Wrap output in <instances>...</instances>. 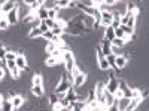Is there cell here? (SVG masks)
I'll return each mask as SVG.
<instances>
[{
  "instance_id": "cell-36",
  "label": "cell",
  "mask_w": 149,
  "mask_h": 111,
  "mask_svg": "<svg viewBox=\"0 0 149 111\" xmlns=\"http://www.w3.org/2000/svg\"><path fill=\"white\" fill-rule=\"evenodd\" d=\"M58 99H60V98H58L55 93H52L51 96H49V104H51V107H52L54 104H57V102H58Z\"/></svg>"
},
{
  "instance_id": "cell-19",
  "label": "cell",
  "mask_w": 149,
  "mask_h": 111,
  "mask_svg": "<svg viewBox=\"0 0 149 111\" xmlns=\"http://www.w3.org/2000/svg\"><path fill=\"white\" fill-rule=\"evenodd\" d=\"M113 39H115V30L112 28V27H107V28L104 30V40L112 42Z\"/></svg>"
},
{
  "instance_id": "cell-10",
  "label": "cell",
  "mask_w": 149,
  "mask_h": 111,
  "mask_svg": "<svg viewBox=\"0 0 149 111\" xmlns=\"http://www.w3.org/2000/svg\"><path fill=\"white\" fill-rule=\"evenodd\" d=\"M64 98H66L70 104H76V101H78V93H76V90H74L73 86L66 92V96H64Z\"/></svg>"
},
{
  "instance_id": "cell-14",
  "label": "cell",
  "mask_w": 149,
  "mask_h": 111,
  "mask_svg": "<svg viewBox=\"0 0 149 111\" xmlns=\"http://www.w3.org/2000/svg\"><path fill=\"white\" fill-rule=\"evenodd\" d=\"M110 47H112L110 42H107V40H104V39H103V42H102V45H100V51H102V53H103L104 56H109V55H112Z\"/></svg>"
},
{
  "instance_id": "cell-35",
  "label": "cell",
  "mask_w": 149,
  "mask_h": 111,
  "mask_svg": "<svg viewBox=\"0 0 149 111\" xmlns=\"http://www.w3.org/2000/svg\"><path fill=\"white\" fill-rule=\"evenodd\" d=\"M95 101V93H94V89H91L88 92V98H86V102H93Z\"/></svg>"
},
{
  "instance_id": "cell-23",
  "label": "cell",
  "mask_w": 149,
  "mask_h": 111,
  "mask_svg": "<svg viewBox=\"0 0 149 111\" xmlns=\"http://www.w3.org/2000/svg\"><path fill=\"white\" fill-rule=\"evenodd\" d=\"M61 59H58V58H54V56H48L46 58V61H45V65L46 67H54V65H57L58 62H60Z\"/></svg>"
},
{
  "instance_id": "cell-43",
  "label": "cell",
  "mask_w": 149,
  "mask_h": 111,
  "mask_svg": "<svg viewBox=\"0 0 149 111\" xmlns=\"http://www.w3.org/2000/svg\"><path fill=\"white\" fill-rule=\"evenodd\" d=\"M106 111H119V110H118V105H116V102H115L113 105L107 107V108H106Z\"/></svg>"
},
{
  "instance_id": "cell-31",
  "label": "cell",
  "mask_w": 149,
  "mask_h": 111,
  "mask_svg": "<svg viewBox=\"0 0 149 111\" xmlns=\"http://www.w3.org/2000/svg\"><path fill=\"white\" fill-rule=\"evenodd\" d=\"M110 45H112V46H115V47H118V49H121L124 45H125V42L121 40V39H116V37H115V39L110 42Z\"/></svg>"
},
{
  "instance_id": "cell-1",
  "label": "cell",
  "mask_w": 149,
  "mask_h": 111,
  "mask_svg": "<svg viewBox=\"0 0 149 111\" xmlns=\"http://www.w3.org/2000/svg\"><path fill=\"white\" fill-rule=\"evenodd\" d=\"M86 31L88 30L85 28L84 22H82V14L72 18V19H69L67 24H66V28H64V33H67L70 36H82Z\"/></svg>"
},
{
  "instance_id": "cell-42",
  "label": "cell",
  "mask_w": 149,
  "mask_h": 111,
  "mask_svg": "<svg viewBox=\"0 0 149 111\" xmlns=\"http://www.w3.org/2000/svg\"><path fill=\"white\" fill-rule=\"evenodd\" d=\"M39 30H40V31H42V34H43V33H46V31H48V27H46V25H45V22H43V21H42V22H40V25H39Z\"/></svg>"
},
{
  "instance_id": "cell-8",
  "label": "cell",
  "mask_w": 149,
  "mask_h": 111,
  "mask_svg": "<svg viewBox=\"0 0 149 111\" xmlns=\"http://www.w3.org/2000/svg\"><path fill=\"white\" fill-rule=\"evenodd\" d=\"M15 6H17V2H14V0H5L2 3V6H0V12H2L3 15H8Z\"/></svg>"
},
{
  "instance_id": "cell-16",
  "label": "cell",
  "mask_w": 149,
  "mask_h": 111,
  "mask_svg": "<svg viewBox=\"0 0 149 111\" xmlns=\"http://www.w3.org/2000/svg\"><path fill=\"white\" fill-rule=\"evenodd\" d=\"M94 93H95V99H98V98H102V96L104 95V83H103V82H98V83L95 84Z\"/></svg>"
},
{
  "instance_id": "cell-46",
  "label": "cell",
  "mask_w": 149,
  "mask_h": 111,
  "mask_svg": "<svg viewBox=\"0 0 149 111\" xmlns=\"http://www.w3.org/2000/svg\"><path fill=\"white\" fill-rule=\"evenodd\" d=\"M3 102H5V98H3V95H0V107H2Z\"/></svg>"
},
{
  "instance_id": "cell-40",
  "label": "cell",
  "mask_w": 149,
  "mask_h": 111,
  "mask_svg": "<svg viewBox=\"0 0 149 111\" xmlns=\"http://www.w3.org/2000/svg\"><path fill=\"white\" fill-rule=\"evenodd\" d=\"M136 9H137V6H136L134 3H131V2L127 3V12H133V10H136Z\"/></svg>"
},
{
  "instance_id": "cell-39",
  "label": "cell",
  "mask_w": 149,
  "mask_h": 111,
  "mask_svg": "<svg viewBox=\"0 0 149 111\" xmlns=\"http://www.w3.org/2000/svg\"><path fill=\"white\" fill-rule=\"evenodd\" d=\"M5 64H6V67H8V70L10 71L12 68H15L17 65H15V61H5Z\"/></svg>"
},
{
  "instance_id": "cell-25",
  "label": "cell",
  "mask_w": 149,
  "mask_h": 111,
  "mask_svg": "<svg viewBox=\"0 0 149 111\" xmlns=\"http://www.w3.org/2000/svg\"><path fill=\"white\" fill-rule=\"evenodd\" d=\"M31 93L34 95V96H43V88L42 86H33L31 88Z\"/></svg>"
},
{
  "instance_id": "cell-47",
  "label": "cell",
  "mask_w": 149,
  "mask_h": 111,
  "mask_svg": "<svg viewBox=\"0 0 149 111\" xmlns=\"http://www.w3.org/2000/svg\"><path fill=\"white\" fill-rule=\"evenodd\" d=\"M148 96V90H145V92H142V98H146Z\"/></svg>"
},
{
  "instance_id": "cell-24",
  "label": "cell",
  "mask_w": 149,
  "mask_h": 111,
  "mask_svg": "<svg viewBox=\"0 0 149 111\" xmlns=\"http://www.w3.org/2000/svg\"><path fill=\"white\" fill-rule=\"evenodd\" d=\"M0 111H14L10 99H5V102L2 104V107H0Z\"/></svg>"
},
{
  "instance_id": "cell-48",
  "label": "cell",
  "mask_w": 149,
  "mask_h": 111,
  "mask_svg": "<svg viewBox=\"0 0 149 111\" xmlns=\"http://www.w3.org/2000/svg\"><path fill=\"white\" fill-rule=\"evenodd\" d=\"M124 111H137V110H124Z\"/></svg>"
},
{
  "instance_id": "cell-13",
  "label": "cell",
  "mask_w": 149,
  "mask_h": 111,
  "mask_svg": "<svg viewBox=\"0 0 149 111\" xmlns=\"http://www.w3.org/2000/svg\"><path fill=\"white\" fill-rule=\"evenodd\" d=\"M127 56H124V55H118L116 58H115V68L116 70H122L124 67L127 65Z\"/></svg>"
},
{
  "instance_id": "cell-27",
  "label": "cell",
  "mask_w": 149,
  "mask_h": 111,
  "mask_svg": "<svg viewBox=\"0 0 149 111\" xmlns=\"http://www.w3.org/2000/svg\"><path fill=\"white\" fill-rule=\"evenodd\" d=\"M119 28L124 31V34L128 36V37L134 36V28H130V27H127V25H119Z\"/></svg>"
},
{
  "instance_id": "cell-12",
  "label": "cell",
  "mask_w": 149,
  "mask_h": 111,
  "mask_svg": "<svg viewBox=\"0 0 149 111\" xmlns=\"http://www.w3.org/2000/svg\"><path fill=\"white\" fill-rule=\"evenodd\" d=\"M85 80H86V74H79L78 77H74L73 79V82H72V86L74 89H78V88H81V86H84V83H85Z\"/></svg>"
},
{
  "instance_id": "cell-22",
  "label": "cell",
  "mask_w": 149,
  "mask_h": 111,
  "mask_svg": "<svg viewBox=\"0 0 149 111\" xmlns=\"http://www.w3.org/2000/svg\"><path fill=\"white\" fill-rule=\"evenodd\" d=\"M31 83H33V86H42L43 84V79H42V74H34L33 76V79H31Z\"/></svg>"
},
{
  "instance_id": "cell-6",
  "label": "cell",
  "mask_w": 149,
  "mask_h": 111,
  "mask_svg": "<svg viewBox=\"0 0 149 111\" xmlns=\"http://www.w3.org/2000/svg\"><path fill=\"white\" fill-rule=\"evenodd\" d=\"M8 22H9V25H15V24H18L19 21V14H18V6H15L14 9H12L8 15H5Z\"/></svg>"
},
{
  "instance_id": "cell-2",
  "label": "cell",
  "mask_w": 149,
  "mask_h": 111,
  "mask_svg": "<svg viewBox=\"0 0 149 111\" xmlns=\"http://www.w3.org/2000/svg\"><path fill=\"white\" fill-rule=\"evenodd\" d=\"M72 82H73V79H70L67 74H63V76L60 77V82H58V84H57V88H55V95L60 98H64L66 96V92L72 88Z\"/></svg>"
},
{
  "instance_id": "cell-26",
  "label": "cell",
  "mask_w": 149,
  "mask_h": 111,
  "mask_svg": "<svg viewBox=\"0 0 149 111\" xmlns=\"http://www.w3.org/2000/svg\"><path fill=\"white\" fill-rule=\"evenodd\" d=\"M57 16H58V9L57 8H52V9H48V18L49 19H57Z\"/></svg>"
},
{
  "instance_id": "cell-9",
  "label": "cell",
  "mask_w": 149,
  "mask_h": 111,
  "mask_svg": "<svg viewBox=\"0 0 149 111\" xmlns=\"http://www.w3.org/2000/svg\"><path fill=\"white\" fill-rule=\"evenodd\" d=\"M118 90L122 93V96L130 98V95H131V88H128V84L124 80H118Z\"/></svg>"
},
{
  "instance_id": "cell-30",
  "label": "cell",
  "mask_w": 149,
  "mask_h": 111,
  "mask_svg": "<svg viewBox=\"0 0 149 111\" xmlns=\"http://www.w3.org/2000/svg\"><path fill=\"white\" fill-rule=\"evenodd\" d=\"M10 74H12V79H14V80H18L21 77V70L18 67H15V68L10 70Z\"/></svg>"
},
{
  "instance_id": "cell-11",
  "label": "cell",
  "mask_w": 149,
  "mask_h": 111,
  "mask_svg": "<svg viewBox=\"0 0 149 111\" xmlns=\"http://www.w3.org/2000/svg\"><path fill=\"white\" fill-rule=\"evenodd\" d=\"M15 65L22 71V70H27V59H26V56L24 55H21V53H18L17 55V59H15Z\"/></svg>"
},
{
  "instance_id": "cell-34",
  "label": "cell",
  "mask_w": 149,
  "mask_h": 111,
  "mask_svg": "<svg viewBox=\"0 0 149 111\" xmlns=\"http://www.w3.org/2000/svg\"><path fill=\"white\" fill-rule=\"evenodd\" d=\"M43 22H45V25L48 27V30H51V28L55 25V21H54V19H49V18H48V19H45Z\"/></svg>"
},
{
  "instance_id": "cell-44",
  "label": "cell",
  "mask_w": 149,
  "mask_h": 111,
  "mask_svg": "<svg viewBox=\"0 0 149 111\" xmlns=\"http://www.w3.org/2000/svg\"><path fill=\"white\" fill-rule=\"evenodd\" d=\"M5 76H6V71H5V68H3L2 65H0V80H3Z\"/></svg>"
},
{
  "instance_id": "cell-33",
  "label": "cell",
  "mask_w": 149,
  "mask_h": 111,
  "mask_svg": "<svg viewBox=\"0 0 149 111\" xmlns=\"http://www.w3.org/2000/svg\"><path fill=\"white\" fill-rule=\"evenodd\" d=\"M46 53H49V55H51L54 51H55V49H57V46L54 45V43H51V42H48V45H46Z\"/></svg>"
},
{
  "instance_id": "cell-15",
  "label": "cell",
  "mask_w": 149,
  "mask_h": 111,
  "mask_svg": "<svg viewBox=\"0 0 149 111\" xmlns=\"http://www.w3.org/2000/svg\"><path fill=\"white\" fill-rule=\"evenodd\" d=\"M128 104H130V98H127V96H122V98H119V99H116V105H118L119 111L127 110Z\"/></svg>"
},
{
  "instance_id": "cell-41",
  "label": "cell",
  "mask_w": 149,
  "mask_h": 111,
  "mask_svg": "<svg viewBox=\"0 0 149 111\" xmlns=\"http://www.w3.org/2000/svg\"><path fill=\"white\" fill-rule=\"evenodd\" d=\"M51 108H52V111H63V107H61V105H60V102H57V104H54V105H52Z\"/></svg>"
},
{
  "instance_id": "cell-45",
  "label": "cell",
  "mask_w": 149,
  "mask_h": 111,
  "mask_svg": "<svg viewBox=\"0 0 149 111\" xmlns=\"http://www.w3.org/2000/svg\"><path fill=\"white\" fill-rule=\"evenodd\" d=\"M72 111H84V110H82V108H79V107H76V105L73 104V108H72Z\"/></svg>"
},
{
  "instance_id": "cell-21",
  "label": "cell",
  "mask_w": 149,
  "mask_h": 111,
  "mask_svg": "<svg viewBox=\"0 0 149 111\" xmlns=\"http://www.w3.org/2000/svg\"><path fill=\"white\" fill-rule=\"evenodd\" d=\"M51 33H52V36H58V37H61V36L64 34V28H61L58 24L55 22V25L51 28Z\"/></svg>"
},
{
  "instance_id": "cell-5",
  "label": "cell",
  "mask_w": 149,
  "mask_h": 111,
  "mask_svg": "<svg viewBox=\"0 0 149 111\" xmlns=\"http://www.w3.org/2000/svg\"><path fill=\"white\" fill-rule=\"evenodd\" d=\"M112 21H113V16H112L110 10H102L100 12V24H98V25L107 28V27H110Z\"/></svg>"
},
{
  "instance_id": "cell-18",
  "label": "cell",
  "mask_w": 149,
  "mask_h": 111,
  "mask_svg": "<svg viewBox=\"0 0 149 111\" xmlns=\"http://www.w3.org/2000/svg\"><path fill=\"white\" fill-rule=\"evenodd\" d=\"M42 37V31L39 30V27H31V30L29 31V39H39Z\"/></svg>"
},
{
  "instance_id": "cell-29",
  "label": "cell",
  "mask_w": 149,
  "mask_h": 111,
  "mask_svg": "<svg viewBox=\"0 0 149 111\" xmlns=\"http://www.w3.org/2000/svg\"><path fill=\"white\" fill-rule=\"evenodd\" d=\"M79 74H82L81 68H79L78 65H74V67L72 68V71H70V79H74V77H78Z\"/></svg>"
},
{
  "instance_id": "cell-4",
  "label": "cell",
  "mask_w": 149,
  "mask_h": 111,
  "mask_svg": "<svg viewBox=\"0 0 149 111\" xmlns=\"http://www.w3.org/2000/svg\"><path fill=\"white\" fill-rule=\"evenodd\" d=\"M95 59H97V64H98V68H100V70H104V71L110 70L106 56H104V55L102 53V51H100V46L95 47Z\"/></svg>"
},
{
  "instance_id": "cell-7",
  "label": "cell",
  "mask_w": 149,
  "mask_h": 111,
  "mask_svg": "<svg viewBox=\"0 0 149 111\" xmlns=\"http://www.w3.org/2000/svg\"><path fill=\"white\" fill-rule=\"evenodd\" d=\"M10 102H12V108H14V111H15V110H19V108L24 105V102H26V98L21 96V95H14V96L10 98Z\"/></svg>"
},
{
  "instance_id": "cell-3",
  "label": "cell",
  "mask_w": 149,
  "mask_h": 111,
  "mask_svg": "<svg viewBox=\"0 0 149 111\" xmlns=\"http://www.w3.org/2000/svg\"><path fill=\"white\" fill-rule=\"evenodd\" d=\"M61 61L64 62V65H66V70L70 73L72 71V68L76 65L74 64V55H73V52L72 51H63V56H61Z\"/></svg>"
},
{
  "instance_id": "cell-32",
  "label": "cell",
  "mask_w": 149,
  "mask_h": 111,
  "mask_svg": "<svg viewBox=\"0 0 149 111\" xmlns=\"http://www.w3.org/2000/svg\"><path fill=\"white\" fill-rule=\"evenodd\" d=\"M17 52H10V51H8L6 52V56H5V61H15L17 59Z\"/></svg>"
},
{
  "instance_id": "cell-20",
  "label": "cell",
  "mask_w": 149,
  "mask_h": 111,
  "mask_svg": "<svg viewBox=\"0 0 149 111\" xmlns=\"http://www.w3.org/2000/svg\"><path fill=\"white\" fill-rule=\"evenodd\" d=\"M36 18H39L40 21H45V19H48V10L42 6L39 10H36Z\"/></svg>"
},
{
  "instance_id": "cell-38",
  "label": "cell",
  "mask_w": 149,
  "mask_h": 111,
  "mask_svg": "<svg viewBox=\"0 0 149 111\" xmlns=\"http://www.w3.org/2000/svg\"><path fill=\"white\" fill-rule=\"evenodd\" d=\"M6 52H8V49H6V47H3V46H0V61H5Z\"/></svg>"
},
{
  "instance_id": "cell-37",
  "label": "cell",
  "mask_w": 149,
  "mask_h": 111,
  "mask_svg": "<svg viewBox=\"0 0 149 111\" xmlns=\"http://www.w3.org/2000/svg\"><path fill=\"white\" fill-rule=\"evenodd\" d=\"M42 39H45V40H48V42H51V39H52V33H51V30H48L46 33H43V34H42Z\"/></svg>"
},
{
  "instance_id": "cell-17",
  "label": "cell",
  "mask_w": 149,
  "mask_h": 111,
  "mask_svg": "<svg viewBox=\"0 0 149 111\" xmlns=\"http://www.w3.org/2000/svg\"><path fill=\"white\" fill-rule=\"evenodd\" d=\"M115 102H116V98L112 95V93L104 92V107L107 108V107H110V105H113Z\"/></svg>"
},
{
  "instance_id": "cell-28",
  "label": "cell",
  "mask_w": 149,
  "mask_h": 111,
  "mask_svg": "<svg viewBox=\"0 0 149 111\" xmlns=\"http://www.w3.org/2000/svg\"><path fill=\"white\" fill-rule=\"evenodd\" d=\"M9 28V22L6 19V16H0V30H8Z\"/></svg>"
}]
</instances>
